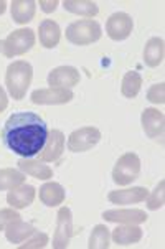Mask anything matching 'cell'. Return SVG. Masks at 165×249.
<instances>
[{
	"mask_svg": "<svg viewBox=\"0 0 165 249\" xmlns=\"http://www.w3.org/2000/svg\"><path fill=\"white\" fill-rule=\"evenodd\" d=\"M141 124L149 139H159L164 136L165 130V116L162 111L155 107H146L141 116Z\"/></svg>",
	"mask_w": 165,
	"mask_h": 249,
	"instance_id": "cell-13",
	"label": "cell"
},
{
	"mask_svg": "<svg viewBox=\"0 0 165 249\" xmlns=\"http://www.w3.org/2000/svg\"><path fill=\"white\" fill-rule=\"evenodd\" d=\"M147 101H150L152 104H162L165 103V84L164 83H157L152 84L147 91Z\"/></svg>",
	"mask_w": 165,
	"mask_h": 249,
	"instance_id": "cell-29",
	"label": "cell"
},
{
	"mask_svg": "<svg viewBox=\"0 0 165 249\" xmlns=\"http://www.w3.org/2000/svg\"><path fill=\"white\" fill-rule=\"evenodd\" d=\"M35 46V32L32 28H18L5 40H0V53L7 58L22 56Z\"/></svg>",
	"mask_w": 165,
	"mask_h": 249,
	"instance_id": "cell-4",
	"label": "cell"
},
{
	"mask_svg": "<svg viewBox=\"0 0 165 249\" xmlns=\"http://www.w3.org/2000/svg\"><path fill=\"white\" fill-rule=\"evenodd\" d=\"M111 246V231L106 225H96L92 228L90 239H88V248L90 249H108Z\"/></svg>",
	"mask_w": 165,
	"mask_h": 249,
	"instance_id": "cell-25",
	"label": "cell"
},
{
	"mask_svg": "<svg viewBox=\"0 0 165 249\" xmlns=\"http://www.w3.org/2000/svg\"><path fill=\"white\" fill-rule=\"evenodd\" d=\"M33 79V66L28 61L18 60L8 65L5 73V86L15 101H22Z\"/></svg>",
	"mask_w": 165,
	"mask_h": 249,
	"instance_id": "cell-2",
	"label": "cell"
},
{
	"mask_svg": "<svg viewBox=\"0 0 165 249\" xmlns=\"http://www.w3.org/2000/svg\"><path fill=\"white\" fill-rule=\"evenodd\" d=\"M25 181V174L17 168H0V192L20 187Z\"/></svg>",
	"mask_w": 165,
	"mask_h": 249,
	"instance_id": "cell-26",
	"label": "cell"
},
{
	"mask_svg": "<svg viewBox=\"0 0 165 249\" xmlns=\"http://www.w3.org/2000/svg\"><path fill=\"white\" fill-rule=\"evenodd\" d=\"M65 134L60 129H52L48 132L45 147L38 154V160H41V162H56L65 152Z\"/></svg>",
	"mask_w": 165,
	"mask_h": 249,
	"instance_id": "cell-12",
	"label": "cell"
},
{
	"mask_svg": "<svg viewBox=\"0 0 165 249\" xmlns=\"http://www.w3.org/2000/svg\"><path fill=\"white\" fill-rule=\"evenodd\" d=\"M38 38H40V45L46 50H53L58 46L61 38V28L55 20L46 18L38 27Z\"/></svg>",
	"mask_w": 165,
	"mask_h": 249,
	"instance_id": "cell-17",
	"label": "cell"
},
{
	"mask_svg": "<svg viewBox=\"0 0 165 249\" xmlns=\"http://www.w3.org/2000/svg\"><path fill=\"white\" fill-rule=\"evenodd\" d=\"M101 141V130L94 125H84L73 130L68 137V150L79 154V152H88L92 147H96Z\"/></svg>",
	"mask_w": 165,
	"mask_h": 249,
	"instance_id": "cell-6",
	"label": "cell"
},
{
	"mask_svg": "<svg viewBox=\"0 0 165 249\" xmlns=\"http://www.w3.org/2000/svg\"><path fill=\"white\" fill-rule=\"evenodd\" d=\"M66 40L71 45L76 46H88L101 40L103 36V28L101 25L92 18L76 20L66 27Z\"/></svg>",
	"mask_w": 165,
	"mask_h": 249,
	"instance_id": "cell-3",
	"label": "cell"
},
{
	"mask_svg": "<svg viewBox=\"0 0 165 249\" xmlns=\"http://www.w3.org/2000/svg\"><path fill=\"white\" fill-rule=\"evenodd\" d=\"M134 30L132 17L126 12H116L106 22V33L112 41H124Z\"/></svg>",
	"mask_w": 165,
	"mask_h": 249,
	"instance_id": "cell-8",
	"label": "cell"
},
{
	"mask_svg": "<svg viewBox=\"0 0 165 249\" xmlns=\"http://www.w3.org/2000/svg\"><path fill=\"white\" fill-rule=\"evenodd\" d=\"M58 5H60L58 0H50V2H46V0H40V8L45 12V14H52V12L56 10Z\"/></svg>",
	"mask_w": 165,
	"mask_h": 249,
	"instance_id": "cell-31",
	"label": "cell"
},
{
	"mask_svg": "<svg viewBox=\"0 0 165 249\" xmlns=\"http://www.w3.org/2000/svg\"><path fill=\"white\" fill-rule=\"evenodd\" d=\"M103 218L117 225H142L147 221V213L141 208H114L103 212Z\"/></svg>",
	"mask_w": 165,
	"mask_h": 249,
	"instance_id": "cell-11",
	"label": "cell"
},
{
	"mask_svg": "<svg viewBox=\"0 0 165 249\" xmlns=\"http://www.w3.org/2000/svg\"><path fill=\"white\" fill-rule=\"evenodd\" d=\"M7 10V2H3V0H0V15H3Z\"/></svg>",
	"mask_w": 165,
	"mask_h": 249,
	"instance_id": "cell-33",
	"label": "cell"
},
{
	"mask_svg": "<svg viewBox=\"0 0 165 249\" xmlns=\"http://www.w3.org/2000/svg\"><path fill=\"white\" fill-rule=\"evenodd\" d=\"M48 125L38 114L20 111L12 114L3 124L2 142L22 159H32L41 152L48 139Z\"/></svg>",
	"mask_w": 165,
	"mask_h": 249,
	"instance_id": "cell-1",
	"label": "cell"
},
{
	"mask_svg": "<svg viewBox=\"0 0 165 249\" xmlns=\"http://www.w3.org/2000/svg\"><path fill=\"white\" fill-rule=\"evenodd\" d=\"M74 98L71 89H60V88H45V89H35L32 92L30 99L38 106H58V104H68Z\"/></svg>",
	"mask_w": 165,
	"mask_h": 249,
	"instance_id": "cell-9",
	"label": "cell"
},
{
	"mask_svg": "<svg viewBox=\"0 0 165 249\" xmlns=\"http://www.w3.org/2000/svg\"><path fill=\"white\" fill-rule=\"evenodd\" d=\"M147 208L155 212V210L162 208L164 203H165V180H160L152 192L147 195Z\"/></svg>",
	"mask_w": 165,
	"mask_h": 249,
	"instance_id": "cell-27",
	"label": "cell"
},
{
	"mask_svg": "<svg viewBox=\"0 0 165 249\" xmlns=\"http://www.w3.org/2000/svg\"><path fill=\"white\" fill-rule=\"evenodd\" d=\"M37 190L32 185H25L22 183L20 187L8 190L7 193V203L15 210H23L27 206H30L35 200Z\"/></svg>",
	"mask_w": 165,
	"mask_h": 249,
	"instance_id": "cell-15",
	"label": "cell"
},
{
	"mask_svg": "<svg viewBox=\"0 0 165 249\" xmlns=\"http://www.w3.org/2000/svg\"><path fill=\"white\" fill-rule=\"evenodd\" d=\"M20 170L25 175H32L33 178L38 180H50L53 178V170L48 165H45V162L41 160H33V159H20L17 162Z\"/></svg>",
	"mask_w": 165,
	"mask_h": 249,
	"instance_id": "cell-21",
	"label": "cell"
},
{
	"mask_svg": "<svg viewBox=\"0 0 165 249\" xmlns=\"http://www.w3.org/2000/svg\"><path fill=\"white\" fill-rule=\"evenodd\" d=\"M141 88H142V76L137 71H128L121 83V94L128 99H134L141 92Z\"/></svg>",
	"mask_w": 165,
	"mask_h": 249,
	"instance_id": "cell-24",
	"label": "cell"
},
{
	"mask_svg": "<svg viewBox=\"0 0 165 249\" xmlns=\"http://www.w3.org/2000/svg\"><path fill=\"white\" fill-rule=\"evenodd\" d=\"M37 12V2L33 0H14L10 3V14L15 23L27 25L32 22Z\"/></svg>",
	"mask_w": 165,
	"mask_h": 249,
	"instance_id": "cell-20",
	"label": "cell"
},
{
	"mask_svg": "<svg viewBox=\"0 0 165 249\" xmlns=\"http://www.w3.org/2000/svg\"><path fill=\"white\" fill-rule=\"evenodd\" d=\"M147 195H149V190L146 187H132V188L109 192L108 200L112 205H137L146 201Z\"/></svg>",
	"mask_w": 165,
	"mask_h": 249,
	"instance_id": "cell-14",
	"label": "cell"
},
{
	"mask_svg": "<svg viewBox=\"0 0 165 249\" xmlns=\"http://www.w3.org/2000/svg\"><path fill=\"white\" fill-rule=\"evenodd\" d=\"M74 234L73 231V214L68 206H61L56 214V230L53 234V244L55 249H66L70 246V239Z\"/></svg>",
	"mask_w": 165,
	"mask_h": 249,
	"instance_id": "cell-7",
	"label": "cell"
},
{
	"mask_svg": "<svg viewBox=\"0 0 165 249\" xmlns=\"http://www.w3.org/2000/svg\"><path fill=\"white\" fill-rule=\"evenodd\" d=\"M144 231L139 228V225H121L111 233V239L119 246H129L135 244L142 239Z\"/></svg>",
	"mask_w": 165,
	"mask_h": 249,
	"instance_id": "cell-19",
	"label": "cell"
},
{
	"mask_svg": "<svg viewBox=\"0 0 165 249\" xmlns=\"http://www.w3.org/2000/svg\"><path fill=\"white\" fill-rule=\"evenodd\" d=\"M63 8L74 15L86 17V18H92V17L99 14L98 3L91 2V0H65L63 2Z\"/></svg>",
	"mask_w": 165,
	"mask_h": 249,
	"instance_id": "cell-23",
	"label": "cell"
},
{
	"mask_svg": "<svg viewBox=\"0 0 165 249\" xmlns=\"http://www.w3.org/2000/svg\"><path fill=\"white\" fill-rule=\"evenodd\" d=\"M48 86L50 88H60V89H71L81 81L79 70L74 66H56L48 73Z\"/></svg>",
	"mask_w": 165,
	"mask_h": 249,
	"instance_id": "cell-10",
	"label": "cell"
},
{
	"mask_svg": "<svg viewBox=\"0 0 165 249\" xmlns=\"http://www.w3.org/2000/svg\"><path fill=\"white\" fill-rule=\"evenodd\" d=\"M7 107H8V96H7L5 89L0 86V112H3Z\"/></svg>",
	"mask_w": 165,
	"mask_h": 249,
	"instance_id": "cell-32",
	"label": "cell"
},
{
	"mask_svg": "<svg viewBox=\"0 0 165 249\" xmlns=\"http://www.w3.org/2000/svg\"><path fill=\"white\" fill-rule=\"evenodd\" d=\"M165 56V43L160 36H152L146 41L144 46V63L149 68H157L162 65Z\"/></svg>",
	"mask_w": 165,
	"mask_h": 249,
	"instance_id": "cell-18",
	"label": "cell"
},
{
	"mask_svg": "<svg viewBox=\"0 0 165 249\" xmlns=\"http://www.w3.org/2000/svg\"><path fill=\"white\" fill-rule=\"evenodd\" d=\"M141 175V159L134 152H126L117 159L112 168V181L119 187H128Z\"/></svg>",
	"mask_w": 165,
	"mask_h": 249,
	"instance_id": "cell-5",
	"label": "cell"
},
{
	"mask_svg": "<svg viewBox=\"0 0 165 249\" xmlns=\"http://www.w3.org/2000/svg\"><path fill=\"white\" fill-rule=\"evenodd\" d=\"M35 226L30 225V223H25L22 219H15L10 225L5 228V238L8 243L12 244H20L23 243L25 239H28L30 236L35 233Z\"/></svg>",
	"mask_w": 165,
	"mask_h": 249,
	"instance_id": "cell-22",
	"label": "cell"
},
{
	"mask_svg": "<svg viewBox=\"0 0 165 249\" xmlns=\"http://www.w3.org/2000/svg\"><path fill=\"white\" fill-rule=\"evenodd\" d=\"M38 196H40V201L48 208H55V206L63 205L66 198V192L63 188V185L56 183V181H46L45 185L40 187V192H38Z\"/></svg>",
	"mask_w": 165,
	"mask_h": 249,
	"instance_id": "cell-16",
	"label": "cell"
},
{
	"mask_svg": "<svg viewBox=\"0 0 165 249\" xmlns=\"http://www.w3.org/2000/svg\"><path fill=\"white\" fill-rule=\"evenodd\" d=\"M50 243V238L46 233H38V231H35L30 238L25 239L23 244H20V249H43L48 246Z\"/></svg>",
	"mask_w": 165,
	"mask_h": 249,
	"instance_id": "cell-28",
	"label": "cell"
},
{
	"mask_svg": "<svg viewBox=\"0 0 165 249\" xmlns=\"http://www.w3.org/2000/svg\"><path fill=\"white\" fill-rule=\"evenodd\" d=\"M22 216H20L18 213L15 212V208H3L0 210V231H5V228L10 225L12 221H15V219H20Z\"/></svg>",
	"mask_w": 165,
	"mask_h": 249,
	"instance_id": "cell-30",
	"label": "cell"
}]
</instances>
